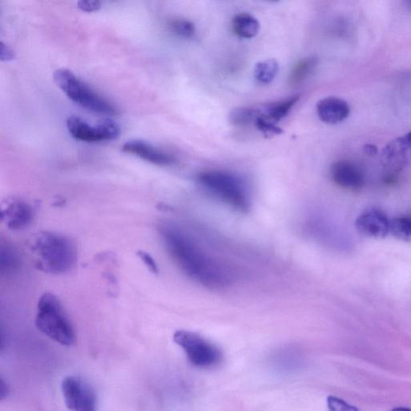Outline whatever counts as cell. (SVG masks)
I'll list each match as a JSON object with an SVG mask.
<instances>
[{"mask_svg": "<svg viewBox=\"0 0 411 411\" xmlns=\"http://www.w3.org/2000/svg\"><path fill=\"white\" fill-rule=\"evenodd\" d=\"M159 230L169 254L187 277L209 288L228 286L229 273L208 256L185 230L170 222L162 223Z\"/></svg>", "mask_w": 411, "mask_h": 411, "instance_id": "1", "label": "cell"}, {"mask_svg": "<svg viewBox=\"0 0 411 411\" xmlns=\"http://www.w3.org/2000/svg\"><path fill=\"white\" fill-rule=\"evenodd\" d=\"M31 249L38 270L50 274L70 272L75 266L77 251L68 236L50 231H41L33 237Z\"/></svg>", "mask_w": 411, "mask_h": 411, "instance_id": "2", "label": "cell"}, {"mask_svg": "<svg viewBox=\"0 0 411 411\" xmlns=\"http://www.w3.org/2000/svg\"><path fill=\"white\" fill-rule=\"evenodd\" d=\"M35 323L42 334L56 343L65 346L75 344V329L60 300L54 294L45 293L40 297Z\"/></svg>", "mask_w": 411, "mask_h": 411, "instance_id": "3", "label": "cell"}, {"mask_svg": "<svg viewBox=\"0 0 411 411\" xmlns=\"http://www.w3.org/2000/svg\"><path fill=\"white\" fill-rule=\"evenodd\" d=\"M198 181L210 194L229 207L246 212L250 208V199L245 183L233 173L221 171L200 173Z\"/></svg>", "mask_w": 411, "mask_h": 411, "instance_id": "4", "label": "cell"}, {"mask_svg": "<svg viewBox=\"0 0 411 411\" xmlns=\"http://www.w3.org/2000/svg\"><path fill=\"white\" fill-rule=\"evenodd\" d=\"M54 79L56 86L68 98L89 111L107 115L117 114V109L111 102L93 91L70 70L65 68L57 70L54 73Z\"/></svg>", "mask_w": 411, "mask_h": 411, "instance_id": "5", "label": "cell"}, {"mask_svg": "<svg viewBox=\"0 0 411 411\" xmlns=\"http://www.w3.org/2000/svg\"><path fill=\"white\" fill-rule=\"evenodd\" d=\"M173 341L185 352L191 364L197 368H214L223 360L219 347L193 332L178 330L173 334Z\"/></svg>", "mask_w": 411, "mask_h": 411, "instance_id": "6", "label": "cell"}, {"mask_svg": "<svg viewBox=\"0 0 411 411\" xmlns=\"http://www.w3.org/2000/svg\"><path fill=\"white\" fill-rule=\"evenodd\" d=\"M67 128L73 138L86 142L112 141L121 134L118 124L110 118L91 125L81 118L70 117L67 120Z\"/></svg>", "mask_w": 411, "mask_h": 411, "instance_id": "7", "label": "cell"}, {"mask_svg": "<svg viewBox=\"0 0 411 411\" xmlns=\"http://www.w3.org/2000/svg\"><path fill=\"white\" fill-rule=\"evenodd\" d=\"M61 391L67 408L72 411H97L96 394L80 377H66L61 383Z\"/></svg>", "mask_w": 411, "mask_h": 411, "instance_id": "8", "label": "cell"}, {"mask_svg": "<svg viewBox=\"0 0 411 411\" xmlns=\"http://www.w3.org/2000/svg\"><path fill=\"white\" fill-rule=\"evenodd\" d=\"M33 208L23 199H10L2 206L1 219L10 230L27 228L33 222Z\"/></svg>", "mask_w": 411, "mask_h": 411, "instance_id": "9", "label": "cell"}, {"mask_svg": "<svg viewBox=\"0 0 411 411\" xmlns=\"http://www.w3.org/2000/svg\"><path fill=\"white\" fill-rule=\"evenodd\" d=\"M358 233L366 238L382 240L389 233V220L383 210L371 208L358 216L355 222Z\"/></svg>", "mask_w": 411, "mask_h": 411, "instance_id": "10", "label": "cell"}, {"mask_svg": "<svg viewBox=\"0 0 411 411\" xmlns=\"http://www.w3.org/2000/svg\"><path fill=\"white\" fill-rule=\"evenodd\" d=\"M330 176L336 185L343 189L357 191L364 186V173L359 166L350 161L334 162L330 169Z\"/></svg>", "mask_w": 411, "mask_h": 411, "instance_id": "11", "label": "cell"}, {"mask_svg": "<svg viewBox=\"0 0 411 411\" xmlns=\"http://www.w3.org/2000/svg\"><path fill=\"white\" fill-rule=\"evenodd\" d=\"M123 150L127 154L134 155L147 162L159 166H171L176 162L173 157L168 153L142 140H131L125 142Z\"/></svg>", "mask_w": 411, "mask_h": 411, "instance_id": "12", "label": "cell"}, {"mask_svg": "<svg viewBox=\"0 0 411 411\" xmlns=\"http://www.w3.org/2000/svg\"><path fill=\"white\" fill-rule=\"evenodd\" d=\"M317 114L321 122L336 125L344 122L349 117L350 107L343 99L328 97L320 100L317 104Z\"/></svg>", "mask_w": 411, "mask_h": 411, "instance_id": "13", "label": "cell"}, {"mask_svg": "<svg viewBox=\"0 0 411 411\" xmlns=\"http://www.w3.org/2000/svg\"><path fill=\"white\" fill-rule=\"evenodd\" d=\"M382 160L385 166L402 168L411 160V131L394 140L384 149Z\"/></svg>", "mask_w": 411, "mask_h": 411, "instance_id": "14", "label": "cell"}, {"mask_svg": "<svg viewBox=\"0 0 411 411\" xmlns=\"http://www.w3.org/2000/svg\"><path fill=\"white\" fill-rule=\"evenodd\" d=\"M318 64L317 56H310L298 61L290 71L288 76V84L293 88H296L303 84L312 75Z\"/></svg>", "mask_w": 411, "mask_h": 411, "instance_id": "15", "label": "cell"}, {"mask_svg": "<svg viewBox=\"0 0 411 411\" xmlns=\"http://www.w3.org/2000/svg\"><path fill=\"white\" fill-rule=\"evenodd\" d=\"M234 33L241 38L251 39L259 33L260 24L249 13H240L233 19Z\"/></svg>", "mask_w": 411, "mask_h": 411, "instance_id": "16", "label": "cell"}, {"mask_svg": "<svg viewBox=\"0 0 411 411\" xmlns=\"http://www.w3.org/2000/svg\"><path fill=\"white\" fill-rule=\"evenodd\" d=\"M300 100V96H293L281 102L272 104L262 113L263 117L275 123L286 118Z\"/></svg>", "mask_w": 411, "mask_h": 411, "instance_id": "17", "label": "cell"}, {"mask_svg": "<svg viewBox=\"0 0 411 411\" xmlns=\"http://www.w3.org/2000/svg\"><path fill=\"white\" fill-rule=\"evenodd\" d=\"M0 266L1 272L12 274L17 272L20 267L21 260L18 251L8 244H2L0 250Z\"/></svg>", "mask_w": 411, "mask_h": 411, "instance_id": "18", "label": "cell"}, {"mask_svg": "<svg viewBox=\"0 0 411 411\" xmlns=\"http://www.w3.org/2000/svg\"><path fill=\"white\" fill-rule=\"evenodd\" d=\"M389 233L398 240L411 242V216H400L389 221Z\"/></svg>", "mask_w": 411, "mask_h": 411, "instance_id": "19", "label": "cell"}, {"mask_svg": "<svg viewBox=\"0 0 411 411\" xmlns=\"http://www.w3.org/2000/svg\"><path fill=\"white\" fill-rule=\"evenodd\" d=\"M261 111L259 109L249 107L236 108L229 115V122L236 126H244L255 123L260 117Z\"/></svg>", "mask_w": 411, "mask_h": 411, "instance_id": "20", "label": "cell"}, {"mask_svg": "<svg viewBox=\"0 0 411 411\" xmlns=\"http://www.w3.org/2000/svg\"><path fill=\"white\" fill-rule=\"evenodd\" d=\"M278 63L273 59L258 63L255 67L254 76L258 82L262 84L271 83L277 75Z\"/></svg>", "mask_w": 411, "mask_h": 411, "instance_id": "21", "label": "cell"}, {"mask_svg": "<svg viewBox=\"0 0 411 411\" xmlns=\"http://www.w3.org/2000/svg\"><path fill=\"white\" fill-rule=\"evenodd\" d=\"M173 33L181 38H192L196 34V26L191 21L184 19H175L169 24Z\"/></svg>", "mask_w": 411, "mask_h": 411, "instance_id": "22", "label": "cell"}, {"mask_svg": "<svg viewBox=\"0 0 411 411\" xmlns=\"http://www.w3.org/2000/svg\"><path fill=\"white\" fill-rule=\"evenodd\" d=\"M255 125L257 129L261 130L262 133L265 135H277L282 133L281 129L277 127V126L270 122V121L263 118L262 113L260 117L256 119Z\"/></svg>", "mask_w": 411, "mask_h": 411, "instance_id": "23", "label": "cell"}, {"mask_svg": "<svg viewBox=\"0 0 411 411\" xmlns=\"http://www.w3.org/2000/svg\"><path fill=\"white\" fill-rule=\"evenodd\" d=\"M327 405L329 411H358V409L343 399L335 396H329L327 398Z\"/></svg>", "mask_w": 411, "mask_h": 411, "instance_id": "24", "label": "cell"}, {"mask_svg": "<svg viewBox=\"0 0 411 411\" xmlns=\"http://www.w3.org/2000/svg\"><path fill=\"white\" fill-rule=\"evenodd\" d=\"M137 255H138L139 259L144 262V265L148 268L150 272L154 274H159V266H157L155 260L150 253L140 250L137 252Z\"/></svg>", "mask_w": 411, "mask_h": 411, "instance_id": "25", "label": "cell"}, {"mask_svg": "<svg viewBox=\"0 0 411 411\" xmlns=\"http://www.w3.org/2000/svg\"><path fill=\"white\" fill-rule=\"evenodd\" d=\"M78 8H80L83 12L92 13L96 12L102 8V3L99 1H92V0H88V1H79L77 3Z\"/></svg>", "mask_w": 411, "mask_h": 411, "instance_id": "26", "label": "cell"}, {"mask_svg": "<svg viewBox=\"0 0 411 411\" xmlns=\"http://www.w3.org/2000/svg\"><path fill=\"white\" fill-rule=\"evenodd\" d=\"M14 57L13 52L9 49V47L2 45L1 47V59L3 61L13 60Z\"/></svg>", "mask_w": 411, "mask_h": 411, "instance_id": "27", "label": "cell"}, {"mask_svg": "<svg viewBox=\"0 0 411 411\" xmlns=\"http://www.w3.org/2000/svg\"><path fill=\"white\" fill-rule=\"evenodd\" d=\"M363 150H364L366 154L369 155H375L378 153L377 147L371 144L366 145Z\"/></svg>", "mask_w": 411, "mask_h": 411, "instance_id": "28", "label": "cell"}, {"mask_svg": "<svg viewBox=\"0 0 411 411\" xmlns=\"http://www.w3.org/2000/svg\"><path fill=\"white\" fill-rule=\"evenodd\" d=\"M392 411H411V409L408 408H394Z\"/></svg>", "mask_w": 411, "mask_h": 411, "instance_id": "29", "label": "cell"}]
</instances>
